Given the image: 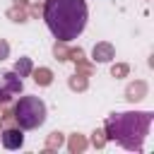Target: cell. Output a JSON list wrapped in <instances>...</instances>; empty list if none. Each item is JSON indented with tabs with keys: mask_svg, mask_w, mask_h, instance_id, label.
<instances>
[{
	"mask_svg": "<svg viewBox=\"0 0 154 154\" xmlns=\"http://www.w3.org/2000/svg\"><path fill=\"white\" fill-rule=\"evenodd\" d=\"M87 19L89 10L84 0H46L43 5V22L60 43L77 38L84 31Z\"/></svg>",
	"mask_w": 154,
	"mask_h": 154,
	"instance_id": "6da1fadb",
	"label": "cell"
},
{
	"mask_svg": "<svg viewBox=\"0 0 154 154\" xmlns=\"http://www.w3.org/2000/svg\"><path fill=\"white\" fill-rule=\"evenodd\" d=\"M152 125V113L140 111V113H113L106 120V132L111 140L123 144L130 152H142L144 137Z\"/></svg>",
	"mask_w": 154,
	"mask_h": 154,
	"instance_id": "7a4b0ae2",
	"label": "cell"
},
{
	"mask_svg": "<svg viewBox=\"0 0 154 154\" xmlns=\"http://www.w3.org/2000/svg\"><path fill=\"white\" fill-rule=\"evenodd\" d=\"M14 120L22 130H34L46 123V103L38 96H19L14 106Z\"/></svg>",
	"mask_w": 154,
	"mask_h": 154,
	"instance_id": "3957f363",
	"label": "cell"
},
{
	"mask_svg": "<svg viewBox=\"0 0 154 154\" xmlns=\"http://www.w3.org/2000/svg\"><path fill=\"white\" fill-rule=\"evenodd\" d=\"M22 77L14 72V70H7V72H0V101L7 103L12 101L19 91H22Z\"/></svg>",
	"mask_w": 154,
	"mask_h": 154,
	"instance_id": "277c9868",
	"label": "cell"
},
{
	"mask_svg": "<svg viewBox=\"0 0 154 154\" xmlns=\"http://www.w3.org/2000/svg\"><path fill=\"white\" fill-rule=\"evenodd\" d=\"M0 142H2V147H5V149H19V147L24 144L22 128H7V130H2Z\"/></svg>",
	"mask_w": 154,
	"mask_h": 154,
	"instance_id": "5b68a950",
	"label": "cell"
},
{
	"mask_svg": "<svg viewBox=\"0 0 154 154\" xmlns=\"http://www.w3.org/2000/svg\"><path fill=\"white\" fill-rule=\"evenodd\" d=\"M113 58V48L108 46V43H99V46H94V60H99V63H108Z\"/></svg>",
	"mask_w": 154,
	"mask_h": 154,
	"instance_id": "8992f818",
	"label": "cell"
},
{
	"mask_svg": "<svg viewBox=\"0 0 154 154\" xmlns=\"http://www.w3.org/2000/svg\"><path fill=\"white\" fill-rule=\"evenodd\" d=\"M29 70H31V63H29V58H22V60L14 65V72H17L19 77H22V75H26Z\"/></svg>",
	"mask_w": 154,
	"mask_h": 154,
	"instance_id": "52a82bcc",
	"label": "cell"
},
{
	"mask_svg": "<svg viewBox=\"0 0 154 154\" xmlns=\"http://www.w3.org/2000/svg\"><path fill=\"white\" fill-rule=\"evenodd\" d=\"M34 79H36V82H41V84H48V82H51V72H48V70H41V72H36V75H34Z\"/></svg>",
	"mask_w": 154,
	"mask_h": 154,
	"instance_id": "ba28073f",
	"label": "cell"
},
{
	"mask_svg": "<svg viewBox=\"0 0 154 154\" xmlns=\"http://www.w3.org/2000/svg\"><path fill=\"white\" fill-rule=\"evenodd\" d=\"M7 55H10V43H7V41H2V38H0V60H5V58H7Z\"/></svg>",
	"mask_w": 154,
	"mask_h": 154,
	"instance_id": "9c48e42d",
	"label": "cell"
}]
</instances>
